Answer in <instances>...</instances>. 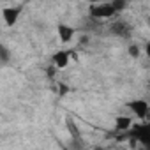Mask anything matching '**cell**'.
<instances>
[{"label":"cell","mask_w":150,"mask_h":150,"mask_svg":"<svg viewBox=\"0 0 150 150\" xmlns=\"http://www.w3.org/2000/svg\"><path fill=\"white\" fill-rule=\"evenodd\" d=\"M111 32H113V34H117L118 37L129 39V37H131V32H132V28H131V27H129V23H125V21H117V23H113V27H111Z\"/></svg>","instance_id":"cell-7"},{"label":"cell","mask_w":150,"mask_h":150,"mask_svg":"<svg viewBox=\"0 0 150 150\" xmlns=\"http://www.w3.org/2000/svg\"><path fill=\"white\" fill-rule=\"evenodd\" d=\"M132 127V125H131ZM132 132L138 138V143H141L143 146H150V125L148 124H138L132 127Z\"/></svg>","instance_id":"cell-3"},{"label":"cell","mask_w":150,"mask_h":150,"mask_svg":"<svg viewBox=\"0 0 150 150\" xmlns=\"http://www.w3.org/2000/svg\"><path fill=\"white\" fill-rule=\"evenodd\" d=\"M51 60H53V65L57 69H65L69 65V62H71V50H60V51H57L51 57Z\"/></svg>","instance_id":"cell-4"},{"label":"cell","mask_w":150,"mask_h":150,"mask_svg":"<svg viewBox=\"0 0 150 150\" xmlns=\"http://www.w3.org/2000/svg\"><path fill=\"white\" fill-rule=\"evenodd\" d=\"M20 14H21L20 7H7V9L2 11V18H4V21H6L7 27H14L16 21H18V18H20Z\"/></svg>","instance_id":"cell-5"},{"label":"cell","mask_w":150,"mask_h":150,"mask_svg":"<svg viewBox=\"0 0 150 150\" xmlns=\"http://www.w3.org/2000/svg\"><path fill=\"white\" fill-rule=\"evenodd\" d=\"M127 2L129 0H111V6H113V9H115V13H120V11H124L125 7H127Z\"/></svg>","instance_id":"cell-10"},{"label":"cell","mask_w":150,"mask_h":150,"mask_svg":"<svg viewBox=\"0 0 150 150\" xmlns=\"http://www.w3.org/2000/svg\"><path fill=\"white\" fill-rule=\"evenodd\" d=\"M67 92H69V87L64 85V83H60V85H58V94H60V96H65Z\"/></svg>","instance_id":"cell-13"},{"label":"cell","mask_w":150,"mask_h":150,"mask_svg":"<svg viewBox=\"0 0 150 150\" xmlns=\"http://www.w3.org/2000/svg\"><path fill=\"white\" fill-rule=\"evenodd\" d=\"M127 108L141 120H145L148 117V103L145 99H136V101H131L127 103Z\"/></svg>","instance_id":"cell-2"},{"label":"cell","mask_w":150,"mask_h":150,"mask_svg":"<svg viewBox=\"0 0 150 150\" xmlns=\"http://www.w3.org/2000/svg\"><path fill=\"white\" fill-rule=\"evenodd\" d=\"M117 13L113 9L111 4L108 2H97V4H92L90 7V16L94 20H108V18H113Z\"/></svg>","instance_id":"cell-1"},{"label":"cell","mask_w":150,"mask_h":150,"mask_svg":"<svg viewBox=\"0 0 150 150\" xmlns=\"http://www.w3.org/2000/svg\"><path fill=\"white\" fill-rule=\"evenodd\" d=\"M132 125V118L131 117H117L115 118V129L118 131H129Z\"/></svg>","instance_id":"cell-8"},{"label":"cell","mask_w":150,"mask_h":150,"mask_svg":"<svg viewBox=\"0 0 150 150\" xmlns=\"http://www.w3.org/2000/svg\"><path fill=\"white\" fill-rule=\"evenodd\" d=\"M57 32H58V37H60L62 42H71L74 34H76V30H74L72 27H69V25H65V23H58Z\"/></svg>","instance_id":"cell-6"},{"label":"cell","mask_w":150,"mask_h":150,"mask_svg":"<svg viewBox=\"0 0 150 150\" xmlns=\"http://www.w3.org/2000/svg\"><path fill=\"white\" fill-rule=\"evenodd\" d=\"M11 60V51L4 46V44H0V62L2 64H7Z\"/></svg>","instance_id":"cell-11"},{"label":"cell","mask_w":150,"mask_h":150,"mask_svg":"<svg viewBox=\"0 0 150 150\" xmlns=\"http://www.w3.org/2000/svg\"><path fill=\"white\" fill-rule=\"evenodd\" d=\"M129 55H131L132 58H138V57H139V46H138V44H131V46H129Z\"/></svg>","instance_id":"cell-12"},{"label":"cell","mask_w":150,"mask_h":150,"mask_svg":"<svg viewBox=\"0 0 150 150\" xmlns=\"http://www.w3.org/2000/svg\"><path fill=\"white\" fill-rule=\"evenodd\" d=\"M85 2H90V4H97V2H104V0H85Z\"/></svg>","instance_id":"cell-14"},{"label":"cell","mask_w":150,"mask_h":150,"mask_svg":"<svg viewBox=\"0 0 150 150\" xmlns=\"http://www.w3.org/2000/svg\"><path fill=\"white\" fill-rule=\"evenodd\" d=\"M65 124H67V129H69V132H71V136H72L74 139H81V132H80V129L76 127V124H74L72 118H67Z\"/></svg>","instance_id":"cell-9"}]
</instances>
